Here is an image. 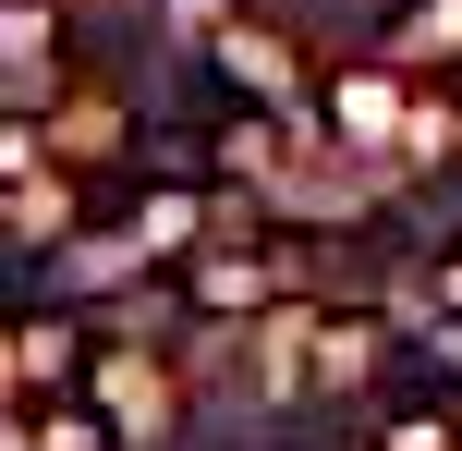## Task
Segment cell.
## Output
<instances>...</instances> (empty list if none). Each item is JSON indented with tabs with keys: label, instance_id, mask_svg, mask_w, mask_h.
Wrapping results in <instances>:
<instances>
[{
	"label": "cell",
	"instance_id": "1",
	"mask_svg": "<svg viewBox=\"0 0 462 451\" xmlns=\"http://www.w3.org/2000/svg\"><path fill=\"white\" fill-rule=\"evenodd\" d=\"M268 293H280V232L268 244H195L183 257V305L195 317H255Z\"/></svg>",
	"mask_w": 462,
	"mask_h": 451
},
{
	"label": "cell",
	"instance_id": "2",
	"mask_svg": "<svg viewBox=\"0 0 462 451\" xmlns=\"http://www.w3.org/2000/svg\"><path fill=\"white\" fill-rule=\"evenodd\" d=\"M97 354V330L73 305H24V330H13V366H24V403H61V379Z\"/></svg>",
	"mask_w": 462,
	"mask_h": 451
},
{
	"label": "cell",
	"instance_id": "3",
	"mask_svg": "<svg viewBox=\"0 0 462 451\" xmlns=\"http://www.w3.org/2000/svg\"><path fill=\"white\" fill-rule=\"evenodd\" d=\"M97 390H110V439H122V451H159V439H171V390H159L146 354L97 342Z\"/></svg>",
	"mask_w": 462,
	"mask_h": 451
},
{
	"label": "cell",
	"instance_id": "4",
	"mask_svg": "<svg viewBox=\"0 0 462 451\" xmlns=\"http://www.w3.org/2000/svg\"><path fill=\"white\" fill-rule=\"evenodd\" d=\"M328 122H341L353 146H377L402 122V86H390V73H341V86H328Z\"/></svg>",
	"mask_w": 462,
	"mask_h": 451
},
{
	"label": "cell",
	"instance_id": "5",
	"mask_svg": "<svg viewBox=\"0 0 462 451\" xmlns=\"http://www.w3.org/2000/svg\"><path fill=\"white\" fill-rule=\"evenodd\" d=\"M13 415H24V439H37V451H122L97 415H61V403H13Z\"/></svg>",
	"mask_w": 462,
	"mask_h": 451
},
{
	"label": "cell",
	"instance_id": "6",
	"mask_svg": "<svg viewBox=\"0 0 462 451\" xmlns=\"http://www.w3.org/2000/svg\"><path fill=\"white\" fill-rule=\"evenodd\" d=\"M377 451H462V428H450L439 403H402L390 428H377Z\"/></svg>",
	"mask_w": 462,
	"mask_h": 451
}]
</instances>
